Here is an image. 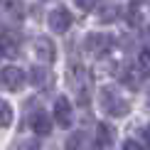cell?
Segmentation results:
<instances>
[{
    "label": "cell",
    "instance_id": "1",
    "mask_svg": "<svg viewBox=\"0 0 150 150\" xmlns=\"http://www.w3.org/2000/svg\"><path fill=\"white\" fill-rule=\"evenodd\" d=\"M101 108H103L108 116L121 118V116H126L128 111H130V103L113 89V86H106V89L101 91Z\"/></svg>",
    "mask_w": 150,
    "mask_h": 150
},
{
    "label": "cell",
    "instance_id": "2",
    "mask_svg": "<svg viewBox=\"0 0 150 150\" xmlns=\"http://www.w3.org/2000/svg\"><path fill=\"white\" fill-rule=\"evenodd\" d=\"M0 86L5 91H20L25 86V71L17 67H5L0 71Z\"/></svg>",
    "mask_w": 150,
    "mask_h": 150
},
{
    "label": "cell",
    "instance_id": "3",
    "mask_svg": "<svg viewBox=\"0 0 150 150\" xmlns=\"http://www.w3.org/2000/svg\"><path fill=\"white\" fill-rule=\"evenodd\" d=\"M47 22H49V27H52L57 35H64L67 30L71 27V12L67 8H54L52 12H49Z\"/></svg>",
    "mask_w": 150,
    "mask_h": 150
},
{
    "label": "cell",
    "instance_id": "4",
    "mask_svg": "<svg viewBox=\"0 0 150 150\" xmlns=\"http://www.w3.org/2000/svg\"><path fill=\"white\" fill-rule=\"evenodd\" d=\"M111 45H113L111 35H96V32H91L84 40V49L89 54H103V52H108V49H111Z\"/></svg>",
    "mask_w": 150,
    "mask_h": 150
},
{
    "label": "cell",
    "instance_id": "5",
    "mask_svg": "<svg viewBox=\"0 0 150 150\" xmlns=\"http://www.w3.org/2000/svg\"><path fill=\"white\" fill-rule=\"evenodd\" d=\"M32 47H35V54L42 62H47V64H52V62H54V45H52L49 37H35Z\"/></svg>",
    "mask_w": 150,
    "mask_h": 150
},
{
    "label": "cell",
    "instance_id": "6",
    "mask_svg": "<svg viewBox=\"0 0 150 150\" xmlns=\"http://www.w3.org/2000/svg\"><path fill=\"white\" fill-rule=\"evenodd\" d=\"M20 52V37L15 32H3L0 35V54L5 57H17Z\"/></svg>",
    "mask_w": 150,
    "mask_h": 150
},
{
    "label": "cell",
    "instance_id": "7",
    "mask_svg": "<svg viewBox=\"0 0 150 150\" xmlns=\"http://www.w3.org/2000/svg\"><path fill=\"white\" fill-rule=\"evenodd\" d=\"M54 118H57V123L62 128H69L71 126V103L67 101L64 96L57 98V103H54Z\"/></svg>",
    "mask_w": 150,
    "mask_h": 150
},
{
    "label": "cell",
    "instance_id": "8",
    "mask_svg": "<svg viewBox=\"0 0 150 150\" xmlns=\"http://www.w3.org/2000/svg\"><path fill=\"white\" fill-rule=\"evenodd\" d=\"M67 150H91V135L86 133H71L64 143Z\"/></svg>",
    "mask_w": 150,
    "mask_h": 150
},
{
    "label": "cell",
    "instance_id": "9",
    "mask_svg": "<svg viewBox=\"0 0 150 150\" xmlns=\"http://www.w3.org/2000/svg\"><path fill=\"white\" fill-rule=\"evenodd\" d=\"M30 126H32V130L37 135H49V130H52V121L45 116V113H35L32 118H30Z\"/></svg>",
    "mask_w": 150,
    "mask_h": 150
},
{
    "label": "cell",
    "instance_id": "10",
    "mask_svg": "<svg viewBox=\"0 0 150 150\" xmlns=\"http://www.w3.org/2000/svg\"><path fill=\"white\" fill-rule=\"evenodd\" d=\"M30 81L37 86V89H42V86H47V84H52V74H49L45 67H35L32 71H30Z\"/></svg>",
    "mask_w": 150,
    "mask_h": 150
},
{
    "label": "cell",
    "instance_id": "11",
    "mask_svg": "<svg viewBox=\"0 0 150 150\" xmlns=\"http://www.w3.org/2000/svg\"><path fill=\"white\" fill-rule=\"evenodd\" d=\"M96 133H98V145H111L113 143V128L111 126H106V123H98V128H96Z\"/></svg>",
    "mask_w": 150,
    "mask_h": 150
},
{
    "label": "cell",
    "instance_id": "12",
    "mask_svg": "<svg viewBox=\"0 0 150 150\" xmlns=\"http://www.w3.org/2000/svg\"><path fill=\"white\" fill-rule=\"evenodd\" d=\"M10 150H40V140L37 138H17L10 145Z\"/></svg>",
    "mask_w": 150,
    "mask_h": 150
},
{
    "label": "cell",
    "instance_id": "13",
    "mask_svg": "<svg viewBox=\"0 0 150 150\" xmlns=\"http://www.w3.org/2000/svg\"><path fill=\"white\" fill-rule=\"evenodd\" d=\"M118 12H121V10H118V5H103L101 12H98V20H101V22H113L116 17H118Z\"/></svg>",
    "mask_w": 150,
    "mask_h": 150
},
{
    "label": "cell",
    "instance_id": "14",
    "mask_svg": "<svg viewBox=\"0 0 150 150\" xmlns=\"http://www.w3.org/2000/svg\"><path fill=\"white\" fill-rule=\"evenodd\" d=\"M10 123H12V108L0 98V126H10Z\"/></svg>",
    "mask_w": 150,
    "mask_h": 150
},
{
    "label": "cell",
    "instance_id": "15",
    "mask_svg": "<svg viewBox=\"0 0 150 150\" xmlns=\"http://www.w3.org/2000/svg\"><path fill=\"white\" fill-rule=\"evenodd\" d=\"M138 67L143 71H150V49H143L140 57H138Z\"/></svg>",
    "mask_w": 150,
    "mask_h": 150
},
{
    "label": "cell",
    "instance_id": "16",
    "mask_svg": "<svg viewBox=\"0 0 150 150\" xmlns=\"http://www.w3.org/2000/svg\"><path fill=\"white\" fill-rule=\"evenodd\" d=\"M74 3H76L84 12H89V10H93V8H96V5L101 3V0H74Z\"/></svg>",
    "mask_w": 150,
    "mask_h": 150
},
{
    "label": "cell",
    "instance_id": "17",
    "mask_svg": "<svg viewBox=\"0 0 150 150\" xmlns=\"http://www.w3.org/2000/svg\"><path fill=\"white\" fill-rule=\"evenodd\" d=\"M123 150H145V148H143L140 143H135V140H126L123 143Z\"/></svg>",
    "mask_w": 150,
    "mask_h": 150
},
{
    "label": "cell",
    "instance_id": "18",
    "mask_svg": "<svg viewBox=\"0 0 150 150\" xmlns=\"http://www.w3.org/2000/svg\"><path fill=\"white\" fill-rule=\"evenodd\" d=\"M143 135H145V143H148V148H150V126L143 130Z\"/></svg>",
    "mask_w": 150,
    "mask_h": 150
},
{
    "label": "cell",
    "instance_id": "19",
    "mask_svg": "<svg viewBox=\"0 0 150 150\" xmlns=\"http://www.w3.org/2000/svg\"><path fill=\"white\" fill-rule=\"evenodd\" d=\"M130 3H133V5H140V3H143V0H130Z\"/></svg>",
    "mask_w": 150,
    "mask_h": 150
},
{
    "label": "cell",
    "instance_id": "20",
    "mask_svg": "<svg viewBox=\"0 0 150 150\" xmlns=\"http://www.w3.org/2000/svg\"><path fill=\"white\" fill-rule=\"evenodd\" d=\"M0 57H3V54H0Z\"/></svg>",
    "mask_w": 150,
    "mask_h": 150
}]
</instances>
